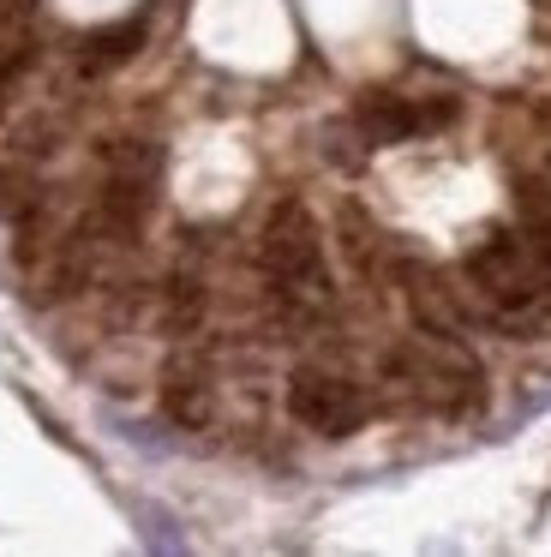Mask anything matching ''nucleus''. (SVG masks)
I'll list each match as a JSON object with an SVG mask.
<instances>
[{"label": "nucleus", "mask_w": 551, "mask_h": 557, "mask_svg": "<svg viewBox=\"0 0 551 557\" xmlns=\"http://www.w3.org/2000/svg\"><path fill=\"white\" fill-rule=\"evenodd\" d=\"M258 258L270 270V282L282 288V300L294 312H323V240H318V222H311L306 205L282 198L264 222V240Z\"/></svg>", "instance_id": "1"}, {"label": "nucleus", "mask_w": 551, "mask_h": 557, "mask_svg": "<svg viewBox=\"0 0 551 557\" xmlns=\"http://www.w3.org/2000/svg\"><path fill=\"white\" fill-rule=\"evenodd\" d=\"M467 276L474 288L491 300V312L527 324V318L551 312V264L515 234H491L474 258H467Z\"/></svg>", "instance_id": "2"}, {"label": "nucleus", "mask_w": 551, "mask_h": 557, "mask_svg": "<svg viewBox=\"0 0 551 557\" xmlns=\"http://www.w3.org/2000/svg\"><path fill=\"white\" fill-rule=\"evenodd\" d=\"M419 336H426V330H419ZM390 372L402 377L419 401H431V408H443V413H462L479 401V366L462 354V336L414 342V348L390 354Z\"/></svg>", "instance_id": "3"}, {"label": "nucleus", "mask_w": 551, "mask_h": 557, "mask_svg": "<svg viewBox=\"0 0 551 557\" xmlns=\"http://www.w3.org/2000/svg\"><path fill=\"white\" fill-rule=\"evenodd\" d=\"M287 413L318 437H347L359 420H366V396H359L347 377L318 372V366H299V372L287 377Z\"/></svg>", "instance_id": "4"}, {"label": "nucleus", "mask_w": 551, "mask_h": 557, "mask_svg": "<svg viewBox=\"0 0 551 557\" xmlns=\"http://www.w3.org/2000/svg\"><path fill=\"white\" fill-rule=\"evenodd\" d=\"M354 121H359V133H366L371 145H402V138H414V133L450 126L455 121V97L407 102V97H390V90H371V97H359Z\"/></svg>", "instance_id": "5"}, {"label": "nucleus", "mask_w": 551, "mask_h": 557, "mask_svg": "<svg viewBox=\"0 0 551 557\" xmlns=\"http://www.w3.org/2000/svg\"><path fill=\"white\" fill-rule=\"evenodd\" d=\"M216 408V389H210V366L192 360V354H180V360H168L162 372V413L174 425H186V432H198L204 420H210Z\"/></svg>", "instance_id": "6"}, {"label": "nucleus", "mask_w": 551, "mask_h": 557, "mask_svg": "<svg viewBox=\"0 0 551 557\" xmlns=\"http://www.w3.org/2000/svg\"><path fill=\"white\" fill-rule=\"evenodd\" d=\"M402 282H407V306H414V324L426 336H467V312L450 288H443L438 270L426 264H402Z\"/></svg>", "instance_id": "7"}, {"label": "nucleus", "mask_w": 551, "mask_h": 557, "mask_svg": "<svg viewBox=\"0 0 551 557\" xmlns=\"http://www.w3.org/2000/svg\"><path fill=\"white\" fill-rule=\"evenodd\" d=\"M144 18H126V25H108V30H96V37H84V54H78V66L84 73H114V66H126L132 54L144 49Z\"/></svg>", "instance_id": "8"}, {"label": "nucleus", "mask_w": 551, "mask_h": 557, "mask_svg": "<svg viewBox=\"0 0 551 557\" xmlns=\"http://www.w3.org/2000/svg\"><path fill=\"white\" fill-rule=\"evenodd\" d=\"M36 42V0H0V78H12L30 61Z\"/></svg>", "instance_id": "9"}, {"label": "nucleus", "mask_w": 551, "mask_h": 557, "mask_svg": "<svg viewBox=\"0 0 551 557\" xmlns=\"http://www.w3.org/2000/svg\"><path fill=\"white\" fill-rule=\"evenodd\" d=\"M102 169H108V181L156 186V174H162V145H150V138H108Z\"/></svg>", "instance_id": "10"}, {"label": "nucleus", "mask_w": 551, "mask_h": 557, "mask_svg": "<svg viewBox=\"0 0 551 557\" xmlns=\"http://www.w3.org/2000/svg\"><path fill=\"white\" fill-rule=\"evenodd\" d=\"M522 222H527V246L551 264V193L539 181H522Z\"/></svg>", "instance_id": "11"}, {"label": "nucleus", "mask_w": 551, "mask_h": 557, "mask_svg": "<svg viewBox=\"0 0 551 557\" xmlns=\"http://www.w3.org/2000/svg\"><path fill=\"white\" fill-rule=\"evenodd\" d=\"M198 312H204L198 270H180V276L168 282V330H174V336H186V330L198 324Z\"/></svg>", "instance_id": "12"}, {"label": "nucleus", "mask_w": 551, "mask_h": 557, "mask_svg": "<svg viewBox=\"0 0 551 557\" xmlns=\"http://www.w3.org/2000/svg\"><path fill=\"white\" fill-rule=\"evenodd\" d=\"M0 216L7 222H30L36 216V181L24 169H0Z\"/></svg>", "instance_id": "13"}, {"label": "nucleus", "mask_w": 551, "mask_h": 557, "mask_svg": "<svg viewBox=\"0 0 551 557\" xmlns=\"http://www.w3.org/2000/svg\"><path fill=\"white\" fill-rule=\"evenodd\" d=\"M342 228H347V258H354L359 270H371V228L359 210H342Z\"/></svg>", "instance_id": "14"}, {"label": "nucleus", "mask_w": 551, "mask_h": 557, "mask_svg": "<svg viewBox=\"0 0 551 557\" xmlns=\"http://www.w3.org/2000/svg\"><path fill=\"white\" fill-rule=\"evenodd\" d=\"M138 521H150V545H162V552H180V533H174V521H168L162 509H138Z\"/></svg>", "instance_id": "15"}, {"label": "nucleus", "mask_w": 551, "mask_h": 557, "mask_svg": "<svg viewBox=\"0 0 551 557\" xmlns=\"http://www.w3.org/2000/svg\"><path fill=\"white\" fill-rule=\"evenodd\" d=\"M0 90H7V78H0ZM0 114H7V97H0Z\"/></svg>", "instance_id": "16"}, {"label": "nucleus", "mask_w": 551, "mask_h": 557, "mask_svg": "<svg viewBox=\"0 0 551 557\" xmlns=\"http://www.w3.org/2000/svg\"><path fill=\"white\" fill-rule=\"evenodd\" d=\"M539 114H546V121H551V109H539Z\"/></svg>", "instance_id": "17"}]
</instances>
